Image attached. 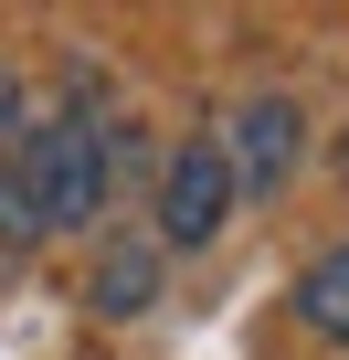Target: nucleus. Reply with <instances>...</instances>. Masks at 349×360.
<instances>
[{"instance_id":"obj_1","label":"nucleus","mask_w":349,"mask_h":360,"mask_svg":"<svg viewBox=\"0 0 349 360\" xmlns=\"http://www.w3.org/2000/svg\"><path fill=\"white\" fill-rule=\"evenodd\" d=\"M22 169H32V202H43V233H74V223H96L106 212V191H117V169H106V127L74 106V117H43L32 138H22Z\"/></svg>"},{"instance_id":"obj_2","label":"nucleus","mask_w":349,"mask_h":360,"mask_svg":"<svg viewBox=\"0 0 349 360\" xmlns=\"http://www.w3.org/2000/svg\"><path fill=\"white\" fill-rule=\"evenodd\" d=\"M223 212H233V148L223 138H191L180 159L159 169V233L169 244H212Z\"/></svg>"},{"instance_id":"obj_3","label":"nucleus","mask_w":349,"mask_h":360,"mask_svg":"<svg viewBox=\"0 0 349 360\" xmlns=\"http://www.w3.org/2000/svg\"><path fill=\"white\" fill-rule=\"evenodd\" d=\"M296 148H307V117H296V96H254V106L233 117V191H286Z\"/></svg>"},{"instance_id":"obj_4","label":"nucleus","mask_w":349,"mask_h":360,"mask_svg":"<svg viewBox=\"0 0 349 360\" xmlns=\"http://www.w3.org/2000/svg\"><path fill=\"white\" fill-rule=\"evenodd\" d=\"M148 297H159V244H138V233H127V244L96 265V307H106V318H138Z\"/></svg>"},{"instance_id":"obj_5","label":"nucleus","mask_w":349,"mask_h":360,"mask_svg":"<svg viewBox=\"0 0 349 360\" xmlns=\"http://www.w3.org/2000/svg\"><path fill=\"white\" fill-rule=\"evenodd\" d=\"M296 318H307L317 339H349V244H338V255H317V265L296 276Z\"/></svg>"},{"instance_id":"obj_6","label":"nucleus","mask_w":349,"mask_h":360,"mask_svg":"<svg viewBox=\"0 0 349 360\" xmlns=\"http://www.w3.org/2000/svg\"><path fill=\"white\" fill-rule=\"evenodd\" d=\"M43 233V202H32V169H22V148L0 159V244H32Z\"/></svg>"},{"instance_id":"obj_7","label":"nucleus","mask_w":349,"mask_h":360,"mask_svg":"<svg viewBox=\"0 0 349 360\" xmlns=\"http://www.w3.org/2000/svg\"><path fill=\"white\" fill-rule=\"evenodd\" d=\"M32 127H43V117H32V96H22V75L0 64V159H11V148H22Z\"/></svg>"}]
</instances>
